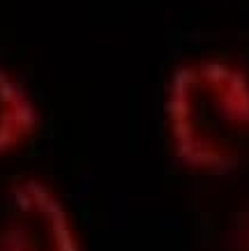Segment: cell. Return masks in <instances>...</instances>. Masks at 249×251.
Here are the masks:
<instances>
[{
  "mask_svg": "<svg viewBox=\"0 0 249 251\" xmlns=\"http://www.w3.org/2000/svg\"><path fill=\"white\" fill-rule=\"evenodd\" d=\"M0 251H79L72 217L49 184L21 177L9 187L0 219Z\"/></svg>",
  "mask_w": 249,
  "mask_h": 251,
  "instance_id": "cell-2",
  "label": "cell"
},
{
  "mask_svg": "<svg viewBox=\"0 0 249 251\" xmlns=\"http://www.w3.org/2000/svg\"><path fill=\"white\" fill-rule=\"evenodd\" d=\"M37 125L35 101L0 65V157L19 150L37 131Z\"/></svg>",
  "mask_w": 249,
  "mask_h": 251,
  "instance_id": "cell-3",
  "label": "cell"
},
{
  "mask_svg": "<svg viewBox=\"0 0 249 251\" xmlns=\"http://www.w3.org/2000/svg\"><path fill=\"white\" fill-rule=\"evenodd\" d=\"M175 154L203 173H226L249 152V76L221 60L182 65L166 92Z\"/></svg>",
  "mask_w": 249,
  "mask_h": 251,
  "instance_id": "cell-1",
  "label": "cell"
}]
</instances>
